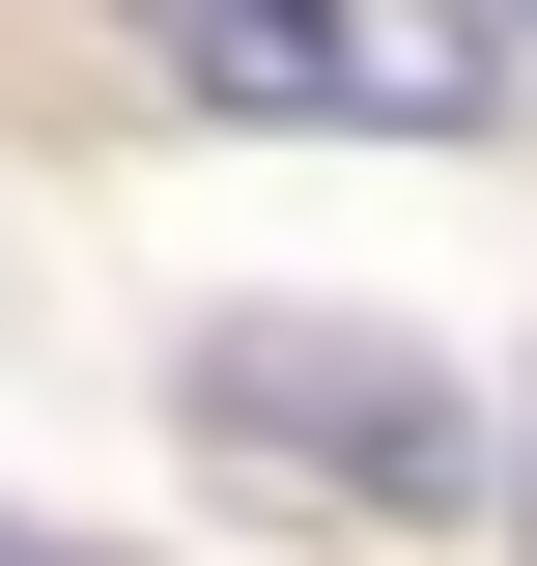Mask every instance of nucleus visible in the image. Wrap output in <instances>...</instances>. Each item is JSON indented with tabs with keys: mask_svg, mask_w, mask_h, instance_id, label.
Returning <instances> with one entry per match:
<instances>
[{
	"mask_svg": "<svg viewBox=\"0 0 537 566\" xmlns=\"http://www.w3.org/2000/svg\"><path fill=\"white\" fill-rule=\"evenodd\" d=\"M199 424H227V453H312V482H368V510H453L481 482V397L397 368V340H339V312H227V340H199Z\"/></svg>",
	"mask_w": 537,
	"mask_h": 566,
	"instance_id": "f03ea898",
	"label": "nucleus"
},
{
	"mask_svg": "<svg viewBox=\"0 0 537 566\" xmlns=\"http://www.w3.org/2000/svg\"><path fill=\"white\" fill-rule=\"evenodd\" d=\"M509 538H537V424H509Z\"/></svg>",
	"mask_w": 537,
	"mask_h": 566,
	"instance_id": "7ed1b4c3",
	"label": "nucleus"
},
{
	"mask_svg": "<svg viewBox=\"0 0 537 566\" xmlns=\"http://www.w3.org/2000/svg\"><path fill=\"white\" fill-rule=\"evenodd\" d=\"M199 114H283V142H481L509 114V29L481 0H114Z\"/></svg>",
	"mask_w": 537,
	"mask_h": 566,
	"instance_id": "f257e3e1",
	"label": "nucleus"
}]
</instances>
